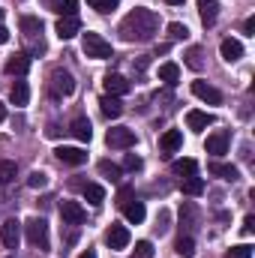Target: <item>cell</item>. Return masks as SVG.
Segmentation results:
<instances>
[{
    "label": "cell",
    "mask_w": 255,
    "mask_h": 258,
    "mask_svg": "<svg viewBox=\"0 0 255 258\" xmlns=\"http://www.w3.org/2000/svg\"><path fill=\"white\" fill-rule=\"evenodd\" d=\"M156 30H159V15L153 9H144V6L132 9L120 21V36L126 42H150L156 36Z\"/></svg>",
    "instance_id": "6da1fadb"
},
{
    "label": "cell",
    "mask_w": 255,
    "mask_h": 258,
    "mask_svg": "<svg viewBox=\"0 0 255 258\" xmlns=\"http://www.w3.org/2000/svg\"><path fill=\"white\" fill-rule=\"evenodd\" d=\"M81 48H84V54L90 60H108L111 57V42L102 33H93V30H87L81 36Z\"/></svg>",
    "instance_id": "7a4b0ae2"
},
{
    "label": "cell",
    "mask_w": 255,
    "mask_h": 258,
    "mask_svg": "<svg viewBox=\"0 0 255 258\" xmlns=\"http://www.w3.org/2000/svg\"><path fill=\"white\" fill-rule=\"evenodd\" d=\"M24 231H27V240H30L33 246H39V249H48V222H45V219H39V216L27 219Z\"/></svg>",
    "instance_id": "3957f363"
},
{
    "label": "cell",
    "mask_w": 255,
    "mask_h": 258,
    "mask_svg": "<svg viewBox=\"0 0 255 258\" xmlns=\"http://www.w3.org/2000/svg\"><path fill=\"white\" fill-rule=\"evenodd\" d=\"M48 84H51V93H54V96H72V93H75V78H72L66 69H54Z\"/></svg>",
    "instance_id": "277c9868"
},
{
    "label": "cell",
    "mask_w": 255,
    "mask_h": 258,
    "mask_svg": "<svg viewBox=\"0 0 255 258\" xmlns=\"http://www.w3.org/2000/svg\"><path fill=\"white\" fill-rule=\"evenodd\" d=\"M105 141H108V147H117V150H126L135 144V132L126 126H114L108 129V135H105Z\"/></svg>",
    "instance_id": "5b68a950"
},
{
    "label": "cell",
    "mask_w": 255,
    "mask_h": 258,
    "mask_svg": "<svg viewBox=\"0 0 255 258\" xmlns=\"http://www.w3.org/2000/svg\"><path fill=\"white\" fill-rule=\"evenodd\" d=\"M192 93H195L201 102H207V105H219V102H222V93H219L213 84H207V81H192Z\"/></svg>",
    "instance_id": "8992f818"
},
{
    "label": "cell",
    "mask_w": 255,
    "mask_h": 258,
    "mask_svg": "<svg viewBox=\"0 0 255 258\" xmlns=\"http://www.w3.org/2000/svg\"><path fill=\"white\" fill-rule=\"evenodd\" d=\"M0 240H3V246H6V249H18V240H21V225H18L15 219H6V222L0 225Z\"/></svg>",
    "instance_id": "52a82bcc"
},
{
    "label": "cell",
    "mask_w": 255,
    "mask_h": 258,
    "mask_svg": "<svg viewBox=\"0 0 255 258\" xmlns=\"http://www.w3.org/2000/svg\"><path fill=\"white\" fill-rule=\"evenodd\" d=\"M105 243H108L111 249H126L129 246V228L120 225V222H111V228H108V234H105Z\"/></svg>",
    "instance_id": "ba28073f"
},
{
    "label": "cell",
    "mask_w": 255,
    "mask_h": 258,
    "mask_svg": "<svg viewBox=\"0 0 255 258\" xmlns=\"http://www.w3.org/2000/svg\"><path fill=\"white\" fill-rule=\"evenodd\" d=\"M102 87H105L108 96H123V93H129V81L120 72H108V75L102 78Z\"/></svg>",
    "instance_id": "9c48e42d"
},
{
    "label": "cell",
    "mask_w": 255,
    "mask_h": 258,
    "mask_svg": "<svg viewBox=\"0 0 255 258\" xmlns=\"http://www.w3.org/2000/svg\"><path fill=\"white\" fill-rule=\"evenodd\" d=\"M3 69H6V75H27V69H30V54H24V51L9 54Z\"/></svg>",
    "instance_id": "30bf717a"
},
{
    "label": "cell",
    "mask_w": 255,
    "mask_h": 258,
    "mask_svg": "<svg viewBox=\"0 0 255 258\" xmlns=\"http://www.w3.org/2000/svg\"><path fill=\"white\" fill-rule=\"evenodd\" d=\"M180 144H183V132H180V129H168V132L159 138V150H162V156L177 153V150H180Z\"/></svg>",
    "instance_id": "8fae6325"
},
{
    "label": "cell",
    "mask_w": 255,
    "mask_h": 258,
    "mask_svg": "<svg viewBox=\"0 0 255 258\" xmlns=\"http://www.w3.org/2000/svg\"><path fill=\"white\" fill-rule=\"evenodd\" d=\"M60 216H63V222H69V225H81L87 213H84V207L78 201H60Z\"/></svg>",
    "instance_id": "7c38bea8"
},
{
    "label": "cell",
    "mask_w": 255,
    "mask_h": 258,
    "mask_svg": "<svg viewBox=\"0 0 255 258\" xmlns=\"http://www.w3.org/2000/svg\"><path fill=\"white\" fill-rule=\"evenodd\" d=\"M207 153L210 156H222V153H228V132L225 129H219V132H213V135H207Z\"/></svg>",
    "instance_id": "4fadbf2b"
},
{
    "label": "cell",
    "mask_w": 255,
    "mask_h": 258,
    "mask_svg": "<svg viewBox=\"0 0 255 258\" xmlns=\"http://www.w3.org/2000/svg\"><path fill=\"white\" fill-rule=\"evenodd\" d=\"M219 54H222V60H228V63H237L240 57H243V45H240V39H222V45H219Z\"/></svg>",
    "instance_id": "5bb4252c"
},
{
    "label": "cell",
    "mask_w": 255,
    "mask_h": 258,
    "mask_svg": "<svg viewBox=\"0 0 255 258\" xmlns=\"http://www.w3.org/2000/svg\"><path fill=\"white\" fill-rule=\"evenodd\" d=\"M54 153H57V159L66 162V165H84V162H87V153H84L81 147H66L63 144V147H57Z\"/></svg>",
    "instance_id": "9a60e30c"
},
{
    "label": "cell",
    "mask_w": 255,
    "mask_h": 258,
    "mask_svg": "<svg viewBox=\"0 0 255 258\" xmlns=\"http://www.w3.org/2000/svg\"><path fill=\"white\" fill-rule=\"evenodd\" d=\"M198 15H201L204 27H213L219 18V0H198Z\"/></svg>",
    "instance_id": "2e32d148"
},
{
    "label": "cell",
    "mask_w": 255,
    "mask_h": 258,
    "mask_svg": "<svg viewBox=\"0 0 255 258\" xmlns=\"http://www.w3.org/2000/svg\"><path fill=\"white\" fill-rule=\"evenodd\" d=\"M99 108H102V114L111 117V120L123 114V102H120V96H102V99H99Z\"/></svg>",
    "instance_id": "e0dca14e"
},
{
    "label": "cell",
    "mask_w": 255,
    "mask_h": 258,
    "mask_svg": "<svg viewBox=\"0 0 255 258\" xmlns=\"http://www.w3.org/2000/svg\"><path fill=\"white\" fill-rule=\"evenodd\" d=\"M210 123H213V114H207V111H189L186 114V126L192 132H201V129H207Z\"/></svg>",
    "instance_id": "ac0fdd59"
},
{
    "label": "cell",
    "mask_w": 255,
    "mask_h": 258,
    "mask_svg": "<svg viewBox=\"0 0 255 258\" xmlns=\"http://www.w3.org/2000/svg\"><path fill=\"white\" fill-rule=\"evenodd\" d=\"M207 171H210V174H216V177H222V180H231V183L240 177V171H237L234 165H225V162H210V165H207Z\"/></svg>",
    "instance_id": "d6986e66"
},
{
    "label": "cell",
    "mask_w": 255,
    "mask_h": 258,
    "mask_svg": "<svg viewBox=\"0 0 255 258\" xmlns=\"http://www.w3.org/2000/svg\"><path fill=\"white\" fill-rule=\"evenodd\" d=\"M81 33V21L78 18H60L57 21V36L60 39H72V36H78Z\"/></svg>",
    "instance_id": "ffe728a7"
},
{
    "label": "cell",
    "mask_w": 255,
    "mask_h": 258,
    "mask_svg": "<svg viewBox=\"0 0 255 258\" xmlns=\"http://www.w3.org/2000/svg\"><path fill=\"white\" fill-rule=\"evenodd\" d=\"M9 99H12V105H27V99H30V87H27V81H15L12 84V90H9Z\"/></svg>",
    "instance_id": "44dd1931"
},
{
    "label": "cell",
    "mask_w": 255,
    "mask_h": 258,
    "mask_svg": "<svg viewBox=\"0 0 255 258\" xmlns=\"http://www.w3.org/2000/svg\"><path fill=\"white\" fill-rule=\"evenodd\" d=\"M69 132H72L78 141H90V138H93V129H90V120H87V117H75L72 126H69Z\"/></svg>",
    "instance_id": "7402d4cb"
},
{
    "label": "cell",
    "mask_w": 255,
    "mask_h": 258,
    "mask_svg": "<svg viewBox=\"0 0 255 258\" xmlns=\"http://www.w3.org/2000/svg\"><path fill=\"white\" fill-rule=\"evenodd\" d=\"M159 81H165L168 87H174L180 81V66L177 63H162L159 66Z\"/></svg>",
    "instance_id": "603a6c76"
},
{
    "label": "cell",
    "mask_w": 255,
    "mask_h": 258,
    "mask_svg": "<svg viewBox=\"0 0 255 258\" xmlns=\"http://www.w3.org/2000/svg\"><path fill=\"white\" fill-rule=\"evenodd\" d=\"M123 213H126V219L132 222V225H138V222H144V216H147V210H144V204L141 201H129L126 207H123Z\"/></svg>",
    "instance_id": "cb8c5ba5"
},
{
    "label": "cell",
    "mask_w": 255,
    "mask_h": 258,
    "mask_svg": "<svg viewBox=\"0 0 255 258\" xmlns=\"http://www.w3.org/2000/svg\"><path fill=\"white\" fill-rule=\"evenodd\" d=\"M81 192H84V198H87L93 207H99V204L105 201V189H102V186H96V183H84V186H81Z\"/></svg>",
    "instance_id": "d4e9b609"
},
{
    "label": "cell",
    "mask_w": 255,
    "mask_h": 258,
    "mask_svg": "<svg viewBox=\"0 0 255 258\" xmlns=\"http://www.w3.org/2000/svg\"><path fill=\"white\" fill-rule=\"evenodd\" d=\"M180 225H186V231H192L198 225V210H195V204H189V201L180 207Z\"/></svg>",
    "instance_id": "484cf974"
},
{
    "label": "cell",
    "mask_w": 255,
    "mask_h": 258,
    "mask_svg": "<svg viewBox=\"0 0 255 258\" xmlns=\"http://www.w3.org/2000/svg\"><path fill=\"white\" fill-rule=\"evenodd\" d=\"M180 189H183V195H201L204 192V180L201 177H180Z\"/></svg>",
    "instance_id": "4316f807"
},
{
    "label": "cell",
    "mask_w": 255,
    "mask_h": 258,
    "mask_svg": "<svg viewBox=\"0 0 255 258\" xmlns=\"http://www.w3.org/2000/svg\"><path fill=\"white\" fill-rule=\"evenodd\" d=\"M171 171H174L177 177H192V174L198 171V162H195V159H177V162L171 165Z\"/></svg>",
    "instance_id": "83f0119b"
},
{
    "label": "cell",
    "mask_w": 255,
    "mask_h": 258,
    "mask_svg": "<svg viewBox=\"0 0 255 258\" xmlns=\"http://www.w3.org/2000/svg\"><path fill=\"white\" fill-rule=\"evenodd\" d=\"M21 33H24V36H39V33H42V21L33 18V15H24V18H21Z\"/></svg>",
    "instance_id": "f1b7e54d"
},
{
    "label": "cell",
    "mask_w": 255,
    "mask_h": 258,
    "mask_svg": "<svg viewBox=\"0 0 255 258\" xmlns=\"http://www.w3.org/2000/svg\"><path fill=\"white\" fill-rule=\"evenodd\" d=\"M174 249H177V255H180V258H192V255H195V240H192V234H183V237L177 240V246H174Z\"/></svg>",
    "instance_id": "f546056e"
},
{
    "label": "cell",
    "mask_w": 255,
    "mask_h": 258,
    "mask_svg": "<svg viewBox=\"0 0 255 258\" xmlns=\"http://www.w3.org/2000/svg\"><path fill=\"white\" fill-rule=\"evenodd\" d=\"M99 174H102V177H108V180H120L123 168H120V165H114V162H108V159H102V162H99Z\"/></svg>",
    "instance_id": "4dcf8cb0"
},
{
    "label": "cell",
    "mask_w": 255,
    "mask_h": 258,
    "mask_svg": "<svg viewBox=\"0 0 255 258\" xmlns=\"http://www.w3.org/2000/svg\"><path fill=\"white\" fill-rule=\"evenodd\" d=\"M54 12H60V18H78V0H60Z\"/></svg>",
    "instance_id": "1f68e13d"
},
{
    "label": "cell",
    "mask_w": 255,
    "mask_h": 258,
    "mask_svg": "<svg viewBox=\"0 0 255 258\" xmlns=\"http://www.w3.org/2000/svg\"><path fill=\"white\" fill-rule=\"evenodd\" d=\"M15 174H18L15 162H12V159H0V183H12Z\"/></svg>",
    "instance_id": "d6a6232c"
},
{
    "label": "cell",
    "mask_w": 255,
    "mask_h": 258,
    "mask_svg": "<svg viewBox=\"0 0 255 258\" xmlns=\"http://www.w3.org/2000/svg\"><path fill=\"white\" fill-rule=\"evenodd\" d=\"M186 36H189V27H186V24H180V21H171V24H168V39L180 42V39H186Z\"/></svg>",
    "instance_id": "836d02e7"
},
{
    "label": "cell",
    "mask_w": 255,
    "mask_h": 258,
    "mask_svg": "<svg viewBox=\"0 0 255 258\" xmlns=\"http://www.w3.org/2000/svg\"><path fill=\"white\" fill-rule=\"evenodd\" d=\"M87 3H90L96 12L108 15V12H114V9H117V3H120V0H87Z\"/></svg>",
    "instance_id": "e575fe53"
},
{
    "label": "cell",
    "mask_w": 255,
    "mask_h": 258,
    "mask_svg": "<svg viewBox=\"0 0 255 258\" xmlns=\"http://www.w3.org/2000/svg\"><path fill=\"white\" fill-rule=\"evenodd\" d=\"M27 186H30V189H42V186H48V174H45V171H33V174L27 177Z\"/></svg>",
    "instance_id": "d590c367"
},
{
    "label": "cell",
    "mask_w": 255,
    "mask_h": 258,
    "mask_svg": "<svg viewBox=\"0 0 255 258\" xmlns=\"http://www.w3.org/2000/svg\"><path fill=\"white\" fill-rule=\"evenodd\" d=\"M132 255L135 258H153V243L150 240H138L135 249H132Z\"/></svg>",
    "instance_id": "8d00e7d4"
},
{
    "label": "cell",
    "mask_w": 255,
    "mask_h": 258,
    "mask_svg": "<svg viewBox=\"0 0 255 258\" xmlns=\"http://www.w3.org/2000/svg\"><path fill=\"white\" fill-rule=\"evenodd\" d=\"M225 258H252V246L249 243H240V246H231Z\"/></svg>",
    "instance_id": "74e56055"
},
{
    "label": "cell",
    "mask_w": 255,
    "mask_h": 258,
    "mask_svg": "<svg viewBox=\"0 0 255 258\" xmlns=\"http://www.w3.org/2000/svg\"><path fill=\"white\" fill-rule=\"evenodd\" d=\"M186 66H189V69H201V48H198V45H192L189 51H186Z\"/></svg>",
    "instance_id": "f35d334b"
},
{
    "label": "cell",
    "mask_w": 255,
    "mask_h": 258,
    "mask_svg": "<svg viewBox=\"0 0 255 258\" xmlns=\"http://www.w3.org/2000/svg\"><path fill=\"white\" fill-rule=\"evenodd\" d=\"M132 198H135V189H132V186H120V192H117V204H120V207H126Z\"/></svg>",
    "instance_id": "ab89813d"
},
{
    "label": "cell",
    "mask_w": 255,
    "mask_h": 258,
    "mask_svg": "<svg viewBox=\"0 0 255 258\" xmlns=\"http://www.w3.org/2000/svg\"><path fill=\"white\" fill-rule=\"evenodd\" d=\"M168 219H171V216H168V210H159V216H156V225H153V228H156L159 234H165V231H168Z\"/></svg>",
    "instance_id": "60d3db41"
},
{
    "label": "cell",
    "mask_w": 255,
    "mask_h": 258,
    "mask_svg": "<svg viewBox=\"0 0 255 258\" xmlns=\"http://www.w3.org/2000/svg\"><path fill=\"white\" fill-rule=\"evenodd\" d=\"M123 168H126V171H138V168H141V156L126 153V159H123Z\"/></svg>",
    "instance_id": "b9f144b4"
},
{
    "label": "cell",
    "mask_w": 255,
    "mask_h": 258,
    "mask_svg": "<svg viewBox=\"0 0 255 258\" xmlns=\"http://www.w3.org/2000/svg\"><path fill=\"white\" fill-rule=\"evenodd\" d=\"M255 231V216H246L243 219V234H252Z\"/></svg>",
    "instance_id": "7bdbcfd3"
},
{
    "label": "cell",
    "mask_w": 255,
    "mask_h": 258,
    "mask_svg": "<svg viewBox=\"0 0 255 258\" xmlns=\"http://www.w3.org/2000/svg\"><path fill=\"white\" fill-rule=\"evenodd\" d=\"M243 33H246V36H255V18H246V21H243Z\"/></svg>",
    "instance_id": "ee69618b"
},
{
    "label": "cell",
    "mask_w": 255,
    "mask_h": 258,
    "mask_svg": "<svg viewBox=\"0 0 255 258\" xmlns=\"http://www.w3.org/2000/svg\"><path fill=\"white\" fill-rule=\"evenodd\" d=\"M45 135H48V138H60V126H57V123H48Z\"/></svg>",
    "instance_id": "f6af8a7d"
},
{
    "label": "cell",
    "mask_w": 255,
    "mask_h": 258,
    "mask_svg": "<svg viewBox=\"0 0 255 258\" xmlns=\"http://www.w3.org/2000/svg\"><path fill=\"white\" fill-rule=\"evenodd\" d=\"M6 42H9V30L0 24V45H6Z\"/></svg>",
    "instance_id": "bcb514c9"
},
{
    "label": "cell",
    "mask_w": 255,
    "mask_h": 258,
    "mask_svg": "<svg viewBox=\"0 0 255 258\" xmlns=\"http://www.w3.org/2000/svg\"><path fill=\"white\" fill-rule=\"evenodd\" d=\"M78 258H96V252H93V249H84V252H81Z\"/></svg>",
    "instance_id": "7dc6e473"
},
{
    "label": "cell",
    "mask_w": 255,
    "mask_h": 258,
    "mask_svg": "<svg viewBox=\"0 0 255 258\" xmlns=\"http://www.w3.org/2000/svg\"><path fill=\"white\" fill-rule=\"evenodd\" d=\"M3 120H6V105L0 102V123H3Z\"/></svg>",
    "instance_id": "c3c4849f"
},
{
    "label": "cell",
    "mask_w": 255,
    "mask_h": 258,
    "mask_svg": "<svg viewBox=\"0 0 255 258\" xmlns=\"http://www.w3.org/2000/svg\"><path fill=\"white\" fill-rule=\"evenodd\" d=\"M165 3H171V6H180V3H186V0H165Z\"/></svg>",
    "instance_id": "681fc988"
},
{
    "label": "cell",
    "mask_w": 255,
    "mask_h": 258,
    "mask_svg": "<svg viewBox=\"0 0 255 258\" xmlns=\"http://www.w3.org/2000/svg\"><path fill=\"white\" fill-rule=\"evenodd\" d=\"M0 18H3V9H0Z\"/></svg>",
    "instance_id": "f907efd6"
}]
</instances>
